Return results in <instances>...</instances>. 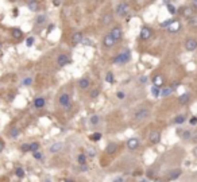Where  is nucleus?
I'll return each mask as SVG.
<instances>
[{
  "label": "nucleus",
  "instance_id": "nucleus-1",
  "mask_svg": "<svg viewBox=\"0 0 197 182\" xmlns=\"http://www.w3.org/2000/svg\"><path fill=\"white\" fill-rule=\"evenodd\" d=\"M131 59V54L128 50H125V51H123V53H120L119 55H116V57L112 59V63H116V65H124V63L130 62Z\"/></svg>",
  "mask_w": 197,
  "mask_h": 182
},
{
  "label": "nucleus",
  "instance_id": "nucleus-2",
  "mask_svg": "<svg viewBox=\"0 0 197 182\" xmlns=\"http://www.w3.org/2000/svg\"><path fill=\"white\" fill-rule=\"evenodd\" d=\"M128 12H130V5H128V3H125V1H120V3L116 5V15H117V16L124 18Z\"/></svg>",
  "mask_w": 197,
  "mask_h": 182
},
{
  "label": "nucleus",
  "instance_id": "nucleus-3",
  "mask_svg": "<svg viewBox=\"0 0 197 182\" xmlns=\"http://www.w3.org/2000/svg\"><path fill=\"white\" fill-rule=\"evenodd\" d=\"M148 115H150V109H147V108H142V109H139V111H136L134 113V119L136 120V121H140V120L148 117Z\"/></svg>",
  "mask_w": 197,
  "mask_h": 182
},
{
  "label": "nucleus",
  "instance_id": "nucleus-4",
  "mask_svg": "<svg viewBox=\"0 0 197 182\" xmlns=\"http://www.w3.org/2000/svg\"><path fill=\"white\" fill-rule=\"evenodd\" d=\"M58 102L59 105L65 107V109H70V96L67 93H62L58 98Z\"/></svg>",
  "mask_w": 197,
  "mask_h": 182
},
{
  "label": "nucleus",
  "instance_id": "nucleus-5",
  "mask_svg": "<svg viewBox=\"0 0 197 182\" xmlns=\"http://www.w3.org/2000/svg\"><path fill=\"white\" fill-rule=\"evenodd\" d=\"M178 12L181 13V15H184L185 18H188V19H190V18H193L194 16V9L192 8V7H181V8L178 9Z\"/></svg>",
  "mask_w": 197,
  "mask_h": 182
},
{
  "label": "nucleus",
  "instance_id": "nucleus-6",
  "mask_svg": "<svg viewBox=\"0 0 197 182\" xmlns=\"http://www.w3.org/2000/svg\"><path fill=\"white\" fill-rule=\"evenodd\" d=\"M152 86H155V88L158 89H162L163 86H165V80H163V77H162L161 74H155L154 77H152Z\"/></svg>",
  "mask_w": 197,
  "mask_h": 182
},
{
  "label": "nucleus",
  "instance_id": "nucleus-7",
  "mask_svg": "<svg viewBox=\"0 0 197 182\" xmlns=\"http://www.w3.org/2000/svg\"><path fill=\"white\" fill-rule=\"evenodd\" d=\"M185 49L188 51H194L197 49V39L194 38H188L185 40Z\"/></svg>",
  "mask_w": 197,
  "mask_h": 182
},
{
  "label": "nucleus",
  "instance_id": "nucleus-8",
  "mask_svg": "<svg viewBox=\"0 0 197 182\" xmlns=\"http://www.w3.org/2000/svg\"><path fill=\"white\" fill-rule=\"evenodd\" d=\"M148 139H150V142H151L152 144H158V143L161 142V132H159L158 129H154V131L150 132Z\"/></svg>",
  "mask_w": 197,
  "mask_h": 182
},
{
  "label": "nucleus",
  "instance_id": "nucleus-9",
  "mask_svg": "<svg viewBox=\"0 0 197 182\" xmlns=\"http://www.w3.org/2000/svg\"><path fill=\"white\" fill-rule=\"evenodd\" d=\"M109 35L113 38V40L116 42V40H120L121 36H123V31H121L120 27H113L111 30V32H109Z\"/></svg>",
  "mask_w": 197,
  "mask_h": 182
},
{
  "label": "nucleus",
  "instance_id": "nucleus-10",
  "mask_svg": "<svg viewBox=\"0 0 197 182\" xmlns=\"http://www.w3.org/2000/svg\"><path fill=\"white\" fill-rule=\"evenodd\" d=\"M179 30H181V22L179 20H173L171 22V24L169 27H167V31L171 32V34H175V32H178Z\"/></svg>",
  "mask_w": 197,
  "mask_h": 182
},
{
  "label": "nucleus",
  "instance_id": "nucleus-11",
  "mask_svg": "<svg viewBox=\"0 0 197 182\" xmlns=\"http://www.w3.org/2000/svg\"><path fill=\"white\" fill-rule=\"evenodd\" d=\"M72 62V59L67 57L66 54H59L58 58H57V63H58V66H65V65H67V63Z\"/></svg>",
  "mask_w": 197,
  "mask_h": 182
},
{
  "label": "nucleus",
  "instance_id": "nucleus-12",
  "mask_svg": "<svg viewBox=\"0 0 197 182\" xmlns=\"http://www.w3.org/2000/svg\"><path fill=\"white\" fill-rule=\"evenodd\" d=\"M151 35H152V30L150 27H142V28H140V38L143 40L150 39Z\"/></svg>",
  "mask_w": 197,
  "mask_h": 182
},
{
  "label": "nucleus",
  "instance_id": "nucleus-13",
  "mask_svg": "<svg viewBox=\"0 0 197 182\" xmlns=\"http://www.w3.org/2000/svg\"><path fill=\"white\" fill-rule=\"evenodd\" d=\"M127 147H128V150H136L139 147V139L138 138H130L127 140Z\"/></svg>",
  "mask_w": 197,
  "mask_h": 182
},
{
  "label": "nucleus",
  "instance_id": "nucleus-14",
  "mask_svg": "<svg viewBox=\"0 0 197 182\" xmlns=\"http://www.w3.org/2000/svg\"><path fill=\"white\" fill-rule=\"evenodd\" d=\"M82 39H84V35L81 31H77L72 35V43L73 44H78V43H82Z\"/></svg>",
  "mask_w": 197,
  "mask_h": 182
},
{
  "label": "nucleus",
  "instance_id": "nucleus-15",
  "mask_svg": "<svg viewBox=\"0 0 197 182\" xmlns=\"http://www.w3.org/2000/svg\"><path fill=\"white\" fill-rule=\"evenodd\" d=\"M100 22H101L103 26H108V24L112 22V13H104V15H101Z\"/></svg>",
  "mask_w": 197,
  "mask_h": 182
},
{
  "label": "nucleus",
  "instance_id": "nucleus-16",
  "mask_svg": "<svg viewBox=\"0 0 197 182\" xmlns=\"http://www.w3.org/2000/svg\"><path fill=\"white\" fill-rule=\"evenodd\" d=\"M45 105H46V100L43 97H36L35 100H34V107H35L36 109H42Z\"/></svg>",
  "mask_w": 197,
  "mask_h": 182
},
{
  "label": "nucleus",
  "instance_id": "nucleus-17",
  "mask_svg": "<svg viewBox=\"0 0 197 182\" xmlns=\"http://www.w3.org/2000/svg\"><path fill=\"white\" fill-rule=\"evenodd\" d=\"M181 174H182V171H181L179 169H174V170H171L170 173H169L167 178H169V181H174V179H177Z\"/></svg>",
  "mask_w": 197,
  "mask_h": 182
},
{
  "label": "nucleus",
  "instance_id": "nucleus-18",
  "mask_svg": "<svg viewBox=\"0 0 197 182\" xmlns=\"http://www.w3.org/2000/svg\"><path fill=\"white\" fill-rule=\"evenodd\" d=\"M103 44L105 46V47H112L113 44H115V40H113V38H112L109 34L108 35L104 36V39H103Z\"/></svg>",
  "mask_w": 197,
  "mask_h": 182
},
{
  "label": "nucleus",
  "instance_id": "nucleus-19",
  "mask_svg": "<svg viewBox=\"0 0 197 182\" xmlns=\"http://www.w3.org/2000/svg\"><path fill=\"white\" fill-rule=\"evenodd\" d=\"M89 85H90V81H89V78H86V77L78 80V86H80V89H88Z\"/></svg>",
  "mask_w": 197,
  "mask_h": 182
},
{
  "label": "nucleus",
  "instance_id": "nucleus-20",
  "mask_svg": "<svg viewBox=\"0 0 197 182\" xmlns=\"http://www.w3.org/2000/svg\"><path fill=\"white\" fill-rule=\"evenodd\" d=\"M189 100H190V94L189 93H182L178 96V102L179 104H182V105H185V104H188Z\"/></svg>",
  "mask_w": 197,
  "mask_h": 182
},
{
  "label": "nucleus",
  "instance_id": "nucleus-21",
  "mask_svg": "<svg viewBox=\"0 0 197 182\" xmlns=\"http://www.w3.org/2000/svg\"><path fill=\"white\" fill-rule=\"evenodd\" d=\"M27 4V7H28V9H30V11H32V12H36V11H38V9H39V3H38V1H27L26 3Z\"/></svg>",
  "mask_w": 197,
  "mask_h": 182
},
{
  "label": "nucleus",
  "instance_id": "nucleus-22",
  "mask_svg": "<svg viewBox=\"0 0 197 182\" xmlns=\"http://www.w3.org/2000/svg\"><path fill=\"white\" fill-rule=\"evenodd\" d=\"M11 35L15 38V39H22L23 38V31L20 30V28H12L11 30Z\"/></svg>",
  "mask_w": 197,
  "mask_h": 182
},
{
  "label": "nucleus",
  "instance_id": "nucleus-23",
  "mask_svg": "<svg viewBox=\"0 0 197 182\" xmlns=\"http://www.w3.org/2000/svg\"><path fill=\"white\" fill-rule=\"evenodd\" d=\"M116 150H117L116 143H109V144H107V147H105V152H107V154H115Z\"/></svg>",
  "mask_w": 197,
  "mask_h": 182
},
{
  "label": "nucleus",
  "instance_id": "nucleus-24",
  "mask_svg": "<svg viewBox=\"0 0 197 182\" xmlns=\"http://www.w3.org/2000/svg\"><path fill=\"white\" fill-rule=\"evenodd\" d=\"M62 147H63L62 143H54V144H51V146H50V152L55 154V152H58V151L62 150Z\"/></svg>",
  "mask_w": 197,
  "mask_h": 182
},
{
  "label": "nucleus",
  "instance_id": "nucleus-25",
  "mask_svg": "<svg viewBox=\"0 0 197 182\" xmlns=\"http://www.w3.org/2000/svg\"><path fill=\"white\" fill-rule=\"evenodd\" d=\"M173 92H174V90H173L170 86H166V88L163 86V88L161 89V96H163V97H167V96H170Z\"/></svg>",
  "mask_w": 197,
  "mask_h": 182
},
{
  "label": "nucleus",
  "instance_id": "nucleus-26",
  "mask_svg": "<svg viewBox=\"0 0 197 182\" xmlns=\"http://www.w3.org/2000/svg\"><path fill=\"white\" fill-rule=\"evenodd\" d=\"M165 4H166V7H167V11H169V12H170L171 15H175V13H177V11H178V9L175 8V7H174L173 4H171L170 1H166Z\"/></svg>",
  "mask_w": 197,
  "mask_h": 182
},
{
  "label": "nucleus",
  "instance_id": "nucleus-27",
  "mask_svg": "<svg viewBox=\"0 0 197 182\" xmlns=\"http://www.w3.org/2000/svg\"><path fill=\"white\" fill-rule=\"evenodd\" d=\"M19 133H20V129L18 127H12V128L9 129V136L11 138H18Z\"/></svg>",
  "mask_w": 197,
  "mask_h": 182
},
{
  "label": "nucleus",
  "instance_id": "nucleus-28",
  "mask_svg": "<svg viewBox=\"0 0 197 182\" xmlns=\"http://www.w3.org/2000/svg\"><path fill=\"white\" fill-rule=\"evenodd\" d=\"M46 20H47V16H46V15H38L35 19V23L38 26H40V24H43Z\"/></svg>",
  "mask_w": 197,
  "mask_h": 182
},
{
  "label": "nucleus",
  "instance_id": "nucleus-29",
  "mask_svg": "<svg viewBox=\"0 0 197 182\" xmlns=\"http://www.w3.org/2000/svg\"><path fill=\"white\" fill-rule=\"evenodd\" d=\"M105 81H107L108 84H113L115 82V75L112 71H108L107 74H105Z\"/></svg>",
  "mask_w": 197,
  "mask_h": 182
},
{
  "label": "nucleus",
  "instance_id": "nucleus-30",
  "mask_svg": "<svg viewBox=\"0 0 197 182\" xmlns=\"http://www.w3.org/2000/svg\"><path fill=\"white\" fill-rule=\"evenodd\" d=\"M77 162H78V164H80V166L86 164V155H85V154H78V156H77Z\"/></svg>",
  "mask_w": 197,
  "mask_h": 182
},
{
  "label": "nucleus",
  "instance_id": "nucleus-31",
  "mask_svg": "<svg viewBox=\"0 0 197 182\" xmlns=\"http://www.w3.org/2000/svg\"><path fill=\"white\" fill-rule=\"evenodd\" d=\"M101 136H103V135H101V132H94V133H92V135L89 136V139L92 140V142H98V140L101 139Z\"/></svg>",
  "mask_w": 197,
  "mask_h": 182
},
{
  "label": "nucleus",
  "instance_id": "nucleus-32",
  "mask_svg": "<svg viewBox=\"0 0 197 182\" xmlns=\"http://www.w3.org/2000/svg\"><path fill=\"white\" fill-rule=\"evenodd\" d=\"M98 121H100V116H97V115L90 116L89 123H90V124H92V125H96V124H98Z\"/></svg>",
  "mask_w": 197,
  "mask_h": 182
},
{
  "label": "nucleus",
  "instance_id": "nucleus-33",
  "mask_svg": "<svg viewBox=\"0 0 197 182\" xmlns=\"http://www.w3.org/2000/svg\"><path fill=\"white\" fill-rule=\"evenodd\" d=\"M38 150H39V143H38V142H32L31 144H30V151L34 154V152H36Z\"/></svg>",
  "mask_w": 197,
  "mask_h": 182
},
{
  "label": "nucleus",
  "instance_id": "nucleus-34",
  "mask_svg": "<svg viewBox=\"0 0 197 182\" xmlns=\"http://www.w3.org/2000/svg\"><path fill=\"white\" fill-rule=\"evenodd\" d=\"M188 23H189V26H190V27L197 28V16H193V18L188 19Z\"/></svg>",
  "mask_w": 197,
  "mask_h": 182
},
{
  "label": "nucleus",
  "instance_id": "nucleus-35",
  "mask_svg": "<svg viewBox=\"0 0 197 182\" xmlns=\"http://www.w3.org/2000/svg\"><path fill=\"white\" fill-rule=\"evenodd\" d=\"M185 120H186V117H185L184 115H178V116H177V117L174 119V123H175V124H182Z\"/></svg>",
  "mask_w": 197,
  "mask_h": 182
},
{
  "label": "nucleus",
  "instance_id": "nucleus-36",
  "mask_svg": "<svg viewBox=\"0 0 197 182\" xmlns=\"http://www.w3.org/2000/svg\"><path fill=\"white\" fill-rule=\"evenodd\" d=\"M151 94L154 97H159V96H161V89L155 88V86H151Z\"/></svg>",
  "mask_w": 197,
  "mask_h": 182
},
{
  "label": "nucleus",
  "instance_id": "nucleus-37",
  "mask_svg": "<svg viewBox=\"0 0 197 182\" xmlns=\"http://www.w3.org/2000/svg\"><path fill=\"white\" fill-rule=\"evenodd\" d=\"M15 174H16L18 178H23L24 177V170H23L22 167H16V169H15Z\"/></svg>",
  "mask_w": 197,
  "mask_h": 182
},
{
  "label": "nucleus",
  "instance_id": "nucleus-38",
  "mask_svg": "<svg viewBox=\"0 0 197 182\" xmlns=\"http://www.w3.org/2000/svg\"><path fill=\"white\" fill-rule=\"evenodd\" d=\"M32 44H34V36H28L26 39V46L27 47H31Z\"/></svg>",
  "mask_w": 197,
  "mask_h": 182
},
{
  "label": "nucleus",
  "instance_id": "nucleus-39",
  "mask_svg": "<svg viewBox=\"0 0 197 182\" xmlns=\"http://www.w3.org/2000/svg\"><path fill=\"white\" fill-rule=\"evenodd\" d=\"M182 139H185V140L192 139V132H190V131H185V132L182 133Z\"/></svg>",
  "mask_w": 197,
  "mask_h": 182
},
{
  "label": "nucleus",
  "instance_id": "nucleus-40",
  "mask_svg": "<svg viewBox=\"0 0 197 182\" xmlns=\"http://www.w3.org/2000/svg\"><path fill=\"white\" fill-rule=\"evenodd\" d=\"M31 82H32V78H31V77H27V78H24V80H23V85H24V86H28V85H31Z\"/></svg>",
  "mask_w": 197,
  "mask_h": 182
},
{
  "label": "nucleus",
  "instance_id": "nucleus-41",
  "mask_svg": "<svg viewBox=\"0 0 197 182\" xmlns=\"http://www.w3.org/2000/svg\"><path fill=\"white\" fill-rule=\"evenodd\" d=\"M86 155L90 156V158H93V156L96 155V151H94V148H89V150H86Z\"/></svg>",
  "mask_w": 197,
  "mask_h": 182
},
{
  "label": "nucleus",
  "instance_id": "nucleus-42",
  "mask_svg": "<svg viewBox=\"0 0 197 182\" xmlns=\"http://www.w3.org/2000/svg\"><path fill=\"white\" fill-rule=\"evenodd\" d=\"M173 20H174V19H167L166 22H162L161 23V27H169L171 24V22H173Z\"/></svg>",
  "mask_w": 197,
  "mask_h": 182
},
{
  "label": "nucleus",
  "instance_id": "nucleus-43",
  "mask_svg": "<svg viewBox=\"0 0 197 182\" xmlns=\"http://www.w3.org/2000/svg\"><path fill=\"white\" fill-rule=\"evenodd\" d=\"M20 150H22L23 152H27V151H30V144H27V143L22 144V146H20Z\"/></svg>",
  "mask_w": 197,
  "mask_h": 182
},
{
  "label": "nucleus",
  "instance_id": "nucleus-44",
  "mask_svg": "<svg viewBox=\"0 0 197 182\" xmlns=\"http://www.w3.org/2000/svg\"><path fill=\"white\" fill-rule=\"evenodd\" d=\"M147 75H140V77H139V82H140V84H146V82H147Z\"/></svg>",
  "mask_w": 197,
  "mask_h": 182
},
{
  "label": "nucleus",
  "instance_id": "nucleus-45",
  "mask_svg": "<svg viewBox=\"0 0 197 182\" xmlns=\"http://www.w3.org/2000/svg\"><path fill=\"white\" fill-rule=\"evenodd\" d=\"M98 93H100V92H98V89H93V90L90 92V97L96 98V97H97V96H98Z\"/></svg>",
  "mask_w": 197,
  "mask_h": 182
},
{
  "label": "nucleus",
  "instance_id": "nucleus-46",
  "mask_svg": "<svg viewBox=\"0 0 197 182\" xmlns=\"http://www.w3.org/2000/svg\"><path fill=\"white\" fill-rule=\"evenodd\" d=\"M34 158H35V159H42V158H43V155H42V154H40L39 151H36V152H34Z\"/></svg>",
  "mask_w": 197,
  "mask_h": 182
},
{
  "label": "nucleus",
  "instance_id": "nucleus-47",
  "mask_svg": "<svg viewBox=\"0 0 197 182\" xmlns=\"http://www.w3.org/2000/svg\"><path fill=\"white\" fill-rule=\"evenodd\" d=\"M116 97L119 98V100H123V98L125 97V93H124V92H117V93H116Z\"/></svg>",
  "mask_w": 197,
  "mask_h": 182
},
{
  "label": "nucleus",
  "instance_id": "nucleus-48",
  "mask_svg": "<svg viewBox=\"0 0 197 182\" xmlns=\"http://www.w3.org/2000/svg\"><path fill=\"white\" fill-rule=\"evenodd\" d=\"M179 86V82L178 81H174V82H171V85H170V88L173 89V90H174V89H177Z\"/></svg>",
  "mask_w": 197,
  "mask_h": 182
},
{
  "label": "nucleus",
  "instance_id": "nucleus-49",
  "mask_svg": "<svg viewBox=\"0 0 197 182\" xmlns=\"http://www.w3.org/2000/svg\"><path fill=\"white\" fill-rule=\"evenodd\" d=\"M189 123H190L192 125H196V124H197V117H196V116H193L192 119L189 120Z\"/></svg>",
  "mask_w": 197,
  "mask_h": 182
},
{
  "label": "nucleus",
  "instance_id": "nucleus-50",
  "mask_svg": "<svg viewBox=\"0 0 197 182\" xmlns=\"http://www.w3.org/2000/svg\"><path fill=\"white\" fill-rule=\"evenodd\" d=\"M82 43L85 44V46H90V44H92V40L90 39H82Z\"/></svg>",
  "mask_w": 197,
  "mask_h": 182
},
{
  "label": "nucleus",
  "instance_id": "nucleus-51",
  "mask_svg": "<svg viewBox=\"0 0 197 182\" xmlns=\"http://www.w3.org/2000/svg\"><path fill=\"white\" fill-rule=\"evenodd\" d=\"M190 7H192L193 9H197V0H193L192 3H190Z\"/></svg>",
  "mask_w": 197,
  "mask_h": 182
},
{
  "label": "nucleus",
  "instance_id": "nucleus-52",
  "mask_svg": "<svg viewBox=\"0 0 197 182\" xmlns=\"http://www.w3.org/2000/svg\"><path fill=\"white\" fill-rule=\"evenodd\" d=\"M112 182H124V179H123V177H119V178H115Z\"/></svg>",
  "mask_w": 197,
  "mask_h": 182
},
{
  "label": "nucleus",
  "instance_id": "nucleus-53",
  "mask_svg": "<svg viewBox=\"0 0 197 182\" xmlns=\"http://www.w3.org/2000/svg\"><path fill=\"white\" fill-rule=\"evenodd\" d=\"M80 170L81 171H86V170H88V166H86V164H82V166H80Z\"/></svg>",
  "mask_w": 197,
  "mask_h": 182
},
{
  "label": "nucleus",
  "instance_id": "nucleus-54",
  "mask_svg": "<svg viewBox=\"0 0 197 182\" xmlns=\"http://www.w3.org/2000/svg\"><path fill=\"white\" fill-rule=\"evenodd\" d=\"M3 148H4V143H3V140H0V152L3 151Z\"/></svg>",
  "mask_w": 197,
  "mask_h": 182
},
{
  "label": "nucleus",
  "instance_id": "nucleus-55",
  "mask_svg": "<svg viewBox=\"0 0 197 182\" xmlns=\"http://www.w3.org/2000/svg\"><path fill=\"white\" fill-rule=\"evenodd\" d=\"M53 4L55 5V7H59V5H61V1H54Z\"/></svg>",
  "mask_w": 197,
  "mask_h": 182
},
{
  "label": "nucleus",
  "instance_id": "nucleus-56",
  "mask_svg": "<svg viewBox=\"0 0 197 182\" xmlns=\"http://www.w3.org/2000/svg\"><path fill=\"white\" fill-rule=\"evenodd\" d=\"M13 16H18V8H13Z\"/></svg>",
  "mask_w": 197,
  "mask_h": 182
},
{
  "label": "nucleus",
  "instance_id": "nucleus-57",
  "mask_svg": "<svg viewBox=\"0 0 197 182\" xmlns=\"http://www.w3.org/2000/svg\"><path fill=\"white\" fill-rule=\"evenodd\" d=\"M192 140H193V142H196V143H197V135H194V136H192Z\"/></svg>",
  "mask_w": 197,
  "mask_h": 182
},
{
  "label": "nucleus",
  "instance_id": "nucleus-58",
  "mask_svg": "<svg viewBox=\"0 0 197 182\" xmlns=\"http://www.w3.org/2000/svg\"><path fill=\"white\" fill-rule=\"evenodd\" d=\"M193 154H194V156H196V158H197V147H196V148H194V150H193Z\"/></svg>",
  "mask_w": 197,
  "mask_h": 182
},
{
  "label": "nucleus",
  "instance_id": "nucleus-59",
  "mask_svg": "<svg viewBox=\"0 0 197 182\" xmlns=\"http://www.w3.org/2000/svg\"><path fill=\"white\" fill-rule=\"evenodd\" d=\"M53 28H54V24H50V26H49V31H51Z\"/></svg>",
  "mask_w": 197,
  "mask_h": 182
},
{
  "label": "nucleus",
  "instance_id": "nucleus-60",
  "mask_svg": "<svg viewBox=\"0 0 197 182\" xmlns=\"http://www.w3.org/2000/svg\"><path fill=\"white\" fill-rule=\"evenodd\" d=\"M139 182H148V179H146V178H143V179H140Z\"/></svg>",
  "mask_w": 197,
  "mask_h": 182
},
{
  "label": "nucleus",
  "instance_id": "nucleus-61",
  "mask_svg": "<svg viewBox=\"0 0 197 182\" xmlns=\"http://www.w3.org/2000/svg\"><path fill=\"white\" fill-rule=\"evenodd\" d=\"M65 182H73V181H72V179H66V181H65Z\"/></svg>",
  "mask_w": 197,
  "mask_h": 182
},
{
  "label": "nucleus",
  "instance_id": "nucleus-62",
  "mask_svg": "<svg viewBox=\"0 0 197 182\" xmlns=\"http://www.w3.org/2000/svg\"><path fill=\"white\" fill-rule=\"evenodd\" d=\"M45 182H51V181H50V179H46V181Z\"/></svg>",
  "mask_w": 197,
  "mask_h": 182
},
{
  "label": "nucleus",
  "instance_id": "nucleus-63",
  "mask_svg": "<svg viewBox=\"0 0 197 182\" xmlns=\"http://www.w3.org/2000/svg\"><path fill=\"white\" fill-rule=\"evenodd\" d=\"M0 49H1V43H0Z\"/></svg>",
  "mask_w": 197,
  "mask_h": 182
}]
</instances>
